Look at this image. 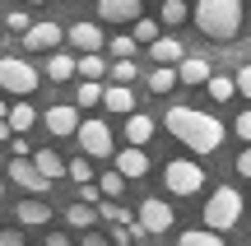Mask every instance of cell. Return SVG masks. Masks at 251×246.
<instances>
[{
	"label": "cell",
	"mask_w": 251,
	"mask_h": 246,
	"mask_svg": "<svg viewBox=\"0 0 251 246\" xmlns=\"http://www.w3.org/2000/svg\"><path fill=\"white\" fill-rule=\"evenodd\" d=\"M98 19H107V23H135V19H144V5L140 0H98Z\"/></svg>",
	"instance_id": "obj_12"
},
{
	"label": "cell",
	"mask_w": 251,
	"mask_h": 246,
	"mask_svg": "<svg viewBox=\"0 0 251 246\" xmlns=\"http://www.w3.org/2000/svg\"><path fill=\"white\" fill-rule=\"evenodd\" d=\"M0 89L14 93V98H33L37 70H33L28 61H19V56H0Z\"/></svg>",
	"instance_id": "obj_5"
},
{
	"label": "cell",
	"mask_w": 251,
	"mask_h": 246,
	"mask_svg": "<svg viewBox=\"0 0 251 246\" xmlns=\"http://www.w3.org/2000/svg\"><path fill=\"white\" fill-rule=\"evenodd\" d=\"M163 126H168V135H177L186 149H196V154H214L219 144H224V121L209 116V112L200 107H168L163 112Z\"/></svg>",
	"instance_id": "obj_1"
},
{
	"label": "cell",
	"mask_w": 251,
	"mask_h": 246,
	"mask_svg": "<svg viewBox=\"0 0 251 246\" xmlns=\"http://www.w3.org/2000/svg\"><path fill=\"white\" fill-rule=\"evenodd\" d=\"M205 89H209V98H214V102H228V98H237V79H233V74H214V79H209Z\"/></svg>",
	"instance_id": "obj_26"
},
{
	"label": "cell",
	"mask_w": 251,
	"mask_h": 246,
	"mask_svg": "<svg viewBox=\"0 0 251 246\" xmlns=\"http://www.w3.org/2000/svg\"><path fill=\"white\" fill-rule=\"evenodd\" d=\"M191 19L209 42H233L242 33V0H196Z\"/></svg>",
	"instance_id": "obj_2"
},
{
	"label": "cell",
	"mask_w": 251,
	"mask_h": 246,
	"mask_svg": "<svg viewBox=\"0 0 251 246\" xmlns=\"http://www.w3.org/2000/svg\"><path fill=\"white\" fill-rule=\"evenodd\" d=\"M9 139H14V126H9V121H0V144H9Z\"/></svg>",
	"instance_id": "obj_43"
},
{
	"label": "cell",
	"mask_w": 251,
	"mask_h": 246,
	"mask_svg": "<svg viewBox=\"0 0 251 246\" xmlns=\"http://www.w3.org/2000/svg\"><path fill=\"white\" fill-rule=\"evenodd\" d=\"M135 223H140L149 237H163V232L172 228V204L168 200H144L140 209H135Z\"/></svg>",
	"instance_id": "obj_8"
},
{
	"label": "cell",
	"mask_w": 251,
	"mask_h": 246,
	"mask_svg": "<svg viewBox=\"0 0 251 246\" xmlns=\"http://www.w3.org/2000/svg\"><path fill=\"white\" fill-rule=\"evenodd\" d=\"M112 246H135V242H112Z\"/></svg>",
	"instance_id": "obj_45"
},
{
	"label": "cell",
	"mask_w": 251,
	"mask_h": 246,
	"mask_svg": "<svg viewBox=\"0 0 251 246\" xmlns=\"http://www.w3.org/2000/svg\"><path fill=\"white\" fill-rule=\"evenodd\" d=\"M98 191H107V195H121V191H126V177L117 172V167H112V172H102V177H98Z\"/></svg>",
	"instance_id": "obj_33"
},
{
	"label": "cell",
	"mask_w": 251,
	"mask_h": 246,
	"mask_svg": "<svg viewBox=\"0 0 251 246\" xmlns=\"http://www.w3.org/2000/svg\"><path fill=\"white\" fill-rule=\"evenodd\" d=\"M0 246H24V232L19 228H0Z\"/></svg>",
	"instance_id": "obj_39"
},
{
	"label": "cell",
	"mask_w": 251,
	"mask_h": 246,
	"mask_svg": "<svg viewBox=\"0 0 251 246\" xmlns=\"http://www.w3.org/2000/svg\"><path fill=\"white\" fill-rule=\"evenodd\" d=\"M79 246H112V237H102V232H89V237H84Z\"/></svg>",
	"instance_id": "obj_41"
},
{
	"label": "cell",
	"mask_w": 251,
	"mask_h": 246,
	"mask_svg": "<svg viewBox=\"0 0 251 246\" xmlns=\"http://www.w3.org/2000/svg\"><path fill=\"white\" fill-rule=\"evenodd\" d=\"M65 42L75 46L79 56H98L102 46H107V33H102L98 23H70V33H65Z\"/></svg>",
	"instance_id": "obj_9"
},
{
	"label": "cell",
	"mask_w": 251,
	"mask_h": 246,
	"mask_svg": "<svg viewBox=\"0 0 251 246\" xmlns=\"http://www.w3.org/2000/svg\"><path fill=\"white\" fill-rule=\"evenodd\" d=\"M130 28H135L130 37H135V42H144V46H153V42H158V37H163V33H158V28H163L158 19H135Z\"/></svg>",
	"instance_id": "obj_29"
},
{
	"label": "cell",
	"mask_w": 251,
	"mask_h": 246,
	"mask_svg": "<svg viewBox=\"0 0 251 246\" xmlns=\"http://www.w3.org/2000/svg\"><path fill=\"white\" fill-rule=\"evenodd\" d=\"M0 195H5V181H0Z\"/></svg>",
	"instance_id": "obj_47"
},
{
	"label": "cell",
	"mask_w": 251,
	"mask_h": 246,
	"mask_svg": "<svg viewBox=\"0 0 251 246\" xmlns=\"http://www.w3.org/2000/svg\"><path fill=\"white\" fill-rule=\"evenodd\" d=\"M233 79H237V93H242V98H251V61H247V65H237Z\"/></svg>",
	"instance_id": "obj_36"
},
{
	"label": "cell",
	"mask_w": 251,
	"mask_h": 246,
	"mask_svg": "<svg viewBox=\"0 0 251 246\" xmlns=\"http://www.w3.org/2000/svg\"><path fill=\"white\" fill-rule=\"evenodd\" d=\"M75 74H79V56L51 51V61H47V79H56V84H70Z\"/></svg>",
	"instance_id": "obj_18"
},
{
	"label": "cell",
	"mask_w": 251,
	"mask_h": 246,
	"mask_svg": "<svg viewBox=\"0 0 251 246\" xmlns=\"http://www.w3.org/2000/svg\"><path fill=\"white\" fill-rule=\"evenodd\" d=\"M98 219H102V223H117V228H126V223H135V214L126 209V204H117V200H102V204H98Z\"/></svg>",
	"instance_id": "obj_23"
},
{
	"label": "cell",
	"mask_w": 251,
	"mask_h": 246,
	"mask_svg": "<svg viewBox=\"0 0 251 246\" xmlns=\"http://www.w3.org/2000/svg\"><path fill=\"white\" fill-rule=\"evenodd\" d=\"M47 246H70V237L65 232H47Z\"/></svg>",
	"instance_id": "obj_42"
},
{
	"label": "cell",
	"mask_w": 251,
	"mask_h": 246,
	"mask_svg": "<svg viewBox=\"0 0 251 246\" xmlns=\"http://www.w3.org/2000/svg\"><path fill=\"white\" fill-rule=\"evenodd\" d=\"M177 84V65H153L149 70V93H172Z\"/></svg>",
	"instance_id": "obj_22"
},
{
	"label": "cell",
	"mask_w": 251,
	"mask_h": 246,
	"mask_svg": "<svg viewBox=\"0 0 251 246\" xmlns=\"http://www.w3.org/2000/svg\"><path fill=\"white\" fill-rule=\"evenodd\" d=\"M237 172H242V177H247V181H251V144L242 149V154H237Z\"/></svg>",
	"instance_id": "obj_40"
},
{
	"label": "cell",
	"mask_w": 251,
	"mask_h": 246,
	"mask_svg": "<svg viewBox=\"0 0 251 246\" xmlns=\"http://www.w3.org/2000/svg\"><path fill=\"white\" fill-rule=\"evenodd\" d=\"M135 46H140V42H135V37H107V51H112V61H130V56H135Z\"/></svg>",
	"instance_id": "obj_31"
},
{
	"label": "cell",
	"mask_w": 251,
	"mask_h": 246,
	"mask_svg": "<svg viewBox=\"0 0 251 246\" xmlns=\"http://www.w3.org/2000/svg\"><path fill=\"white\" fill-rule=\"evenodd\" d=\"M9 158H33V149H28V139H24V135L9 139Z\"/></svg>",
	"instance_id": "obj_37"
},
{
	"label": "cell",
	"mask_w": 251,
	"mask_h": 246,
	"mask_svg": "<svg viewBox=\"0 0 251 246\" xmlns=\"http://www.w3.org/2000/svg\"><path fill=\"white\" fill-rule=\"evenodd\" d=\"M153 65H181L186 56H181V37H158V42L149 46Z\"/></svg>",
	"instance_id": "obj_19"
},
{
	"label": "cell",
	"mask_w": 251,
	"mask_h": 246,
	"mask_svg": "<svg viewBox=\"0 0 251 246\" xmlns=\"http://www.w3.org/2000/svg\"><path fill=\"white\" fill-rule=\"evenodd\" d=\"M233 130L242 135V144H251V107L242 112V116H237V126H233Z\"/></svg>",
	"instance_id": "obj_38"
},
{
	"label": "cell",
	"mask_w": 251,
	"mask_h": 246,
	"mask_svg": "<svg viewBox=\"0 0 251 246\" xmlns=\"http://www.w3.org/2000/svg\"><path fill=\"white\" fill-rule=\"evenodd\" d=\"M163 186H168L172 195H181V200H186V195H196L200 186H205V167L191 163V158H172V163L163 167Z\"/></svg>",
	"instance_id": "obj_4"
},
{
	"label": "cell",
	"mask_w": 251,
	"mask_h": 246,
	"mask_svg": "<svg viewBox=\"0 0 251 246\" xmlns=\"http://www.w3.org/2000/svg\"><path fill=\"white\" fill-rule=\"evenodd\" d=\"M177 246H224V237L209 232V228H186V232L177 237Z\"/></svg>",
	"instance_id": "obj_25"
},
{
	"label": "cell",
	"mask_w": 251,
	"mask_h": 246,
	"mask_svg": "<svg viewBox=\"0 0 251 246\" xmlns=\"http://www.w3.org/2000/svg\"><path fill=\"white\" fill-rule=\"evenodd\" d=\"M117 172L126 177V181H140V177L149 172V154H144V149H135V144H126L121 154H117Z\"/></svg>",
	"instance_id": "obj_13"
},
{
	"label": "cell",
	"mask_w": 251,
	"mask_h": 246,
	"mask_svg": "<svg viewBox=\"0 0 251 246\" xmlns=\"http://www.w3.org/2000/svg\"><path fill=\"white\" fill-rule=\"evenodd\" d=\"M177 79L196 89V84H209V79H214V70H209V61H205V56H186V61L177 65Z\"/></svg>",
	"instance_id": "obj_16"
},
{
	"label": "cell",
	"mask_w": 251,
	"mask_h": 246,
	"mask_svg": "<svg viewBox=\"0 0 251 246\" xmlns=\"http://www.w3.org/2000/svg\"><path fill=\"white\" fill-rule=\"evenodd\" d=\"M102 74H107V61H102V51H98V56H79V79H93V84H98Z\"/></svg>",
	"instance_id": "obj_30"
},
{
	"label": "cell",
	"mask_w": 251,
	"mask_h": 246,
	"mask_svg": "<svg viewBox=\"0 0 251 246\" xmlns=\"http://www.w3.org/2000/svg\"><path fill=\"white\" fill-rule=\"evenodd\" d=\"M135 74H140V65H135V61H112V79H117V84H130Z\"/></svg>",
	"instance_id": "obj_35"
},
{
	"label": "cell",
	"mask_w": 251,
	"mask_h": 246,
	"mask_svg": "<svg viewBox=\"0 0 251 246\" xmlns=\"http://www.w3.org/2000/svg\"><path fill=\"white\" fill-rule=\"evenodd\" d=\"M75 139H79L84 158H117V154H112V126H107L102 116H89Z\"/></svg>",
	"instance_id": "obj_6"
},
{
	"label": "cell",
	"mask_w": 251,
	"mask_h": 246,
	"mask_svg": "<svg viewBox=\"0 0 251 246\" xmlns=\"http://www.w3.org/2000/svg\"><path fill=\"white\" fill-rule=\"evenodd\" d=\"M33 121H37V112H33V102H28V98H19L14 107H9V126H14V135H28Z\"/></svg>",
	"instance_id": "obj_21"
},
{
	"label": "cell",
	"mask_w": 251,
	"mask_h": 246,
	"mask_svg": "<svg viewBox=\"0 0 251 246\" xmlns=\"http://www.w3.org/2000/svg\"><path fill=\"white\" fill-rule=\"evenodd\" d=\"M242 209H247V204H242V191H233V186H219V191L205 200V228L224 237L228 228H237Z\"/></svg>",
	"instance_id": "obj_3"
},
{
	"label": "cell",
	"mask_w": 251,
	"mask_h": 246,
	"mask_svg": "<svg viewBox=\"0 0 251 246\" xmlns=\"http://www.w3.org/2000/svg\"><path fill=\"white\" fill-rule=\"evenodd\" d=\"M191 19V9L181 5V0H163V9H158V23H168V28H181Z\"/></svg>",
	"instance_id": "obj_27"
},
{
	"label": "cell",
	"mask_w": 251,
	"mask_h": 246,
	"mask_svg": "<svg viewBox=\"0 0 251 246\" xmlns=\"http://www.w3.org/2000/svg\"><path fill=\"white\" fill-rule=\"evenodd\" d=\"M102 107L117 112V116H135V93H130V84H112V89L102 93Z\"/></svg>",
	"instance_id": "obj_17"
},
{
	"label": "cell",
	"mask_w": 251,
	"mask_h": 246,
	"mask_svg": "<svg viewBox=\"0 0 251 246\" xmlns=\"http://www.w3.org/2000/svg\"><path fill=\"white\" fill-rule=\"evenodd\" d=\"M102 93H107V89H102V84L84 79L79 89H75V107H98V102H102Z\"/></svg>",
	"instance_id": "obj_28"
},
{
	"label": "cell",
	"mask_w": 251,
	"mask_h": 246,
	"mask_svg": "<svg viewBox=\"0 0 251 246\" xmlns=\"http://www.w3.org/2000/svg\"><path fill=\"white\" fill-rule=\"evenodd\" d=\"M5 28H9V33H19V37H24L28 28H33V19H28L24 9H9V14H5Z\"/></svg>",
	"instance_id": "obj_34"
},
{
	"label": "cell",
	"mask_w": 251,
	"mask_h": 246,
	"mask_svg": "<svg viewBox=\"0 0 251 246\" xmlns=\"http://www.w3.org/2000/svg\"><path fill=\"white\" fill-rule=\"evenodd\" d=\"M14 219H19V228H47V223H51V209H47L37 195H28V200H19Z\"/></svg>",
	"instance_id": "obj_14"
},
{
	"label": "cell",
	"mask_w": 251,
	"mask_h": 246,
	"mask_svg": "<svg viewBox=\"0 0 251 246\" xmlns=\"http://www.w3.org/2000/svg\"><path fill=\"white\" fill-rule=\"evenodd\" d=\"M9 181H14V186H24V191H33V195L51 186V181H47V177L33 167V158H9Z\"/></svg>",
	"instance_id": "obj_11"
},
{
	"label": "cell",
	"mask_w": 251,
	"mask_h": 246,
	"mask_svg": "<svg viewBox=\"0 0 251 246\" xmlns=\"http://www.w3.org/2000/svg\"><path fill=\"white\" fill-rule=\"evenodd\" d=\"M126 139H130L135 149H144V144L153 139V116H140V112L126 116Z\"/></svg>",
	"instance_id": "obj_20"
},
{
	"label": "cell",
	"mask_w": 251,
	"mask_h": 246,
	"mask_svg": "<svg viewBox=\"0 0 251 246\" xmlns=\"http://www.w3.org/2000/svg\"><path fill=\"white\" fill-rule=\"evenodd\" d=\"M65 223H70V228H93V223H98V209H93V204H70V209H65Z\"/></svg>",
	"instance_id": "obj_24"
},
{
	"label": "cell",
	"mask_w": 251,
	"mask_h": 246,
	"mask_svg": "<svg viewBox=\"0 0 251 246\" xmlns=\"http://www.w3.org/2000/svg\"><path fill=\"white\" fill-rule=\"evenodd\" d=\"M70 181L93 186V167H89V158H70Z\"/></svg>",
	"instance_id": "obj_32"
},
{
	"label": "cell",
	"mask_w": 251,
	"mask_h": 246,
	"mask_svg": "<svg viewBox=\"0 0 251 246\" xmlns=\"http://www.w3.org/2000/svg\"><path fill=\"white\" fill-rule=\"evenodd\" d=\"M33 167L47 177V181H61V177H70V163H65L56 149H33Z\"/></svg>",
	"instance_id": "obj_15"
},
{
	"label": "cell",
	"mask_w": 251,
	"mask_h": 246,
	"mask_svg": "<svg viewBox=\"0 0 251 246\" xmlns=\"http://www.w3.org/2000/svg\"><path fill=\"white\" fill-rule=\"evenodd\" d=\"M42 126L51 130L56 139H65V135H79L84 116H79V107H70V102H56V107H47V112H42Z\"/></svg>",
	"instance_id": "obj_7"
},
{
	"label": "cell",
	"mask_w": 251,
	"mask_h": 246,
	"mask_svg": "<svg viewBox=\"0 0 251 246\" xmlns=\"http://www.w3.org/2000/svg\"><path fill=\"white\" fill-rule=\"evenodd\" d=\"M61 42H65V28L51 23V19H42V23H33L24 33V46H28V51H56Z\"/></svg>",
	"instance_id": "obj_10"
},
{
	"label": "cell",
	"mask_w": 251,
	"mask_h": 246,
	"mask_svg": "<svg viewBox=\"0 0 251 246\" xmlns=\"http://www.w3.org/2000/svg\"><path fill=\"white\" fill-rule=\"evenodd\" d=\"M0 121H9V107H5V98H0Z\"/></svg>",
	"instance_id": "obj_44"
},
{
	"label": "cell",
	"mask_w": 251,
	"mask_h": 246,
	"mask_svg": "<svg viewBox=\"0 0 251 246\" xmlns=\"http://www.w3.org/2000/svg\"><path fill=\"white\" fill-rule=\"evenodd\" d=\"M28 5H47V0H28Z\"/></svg>",
	"instance_id": "obj_46"
}]
</instances>
